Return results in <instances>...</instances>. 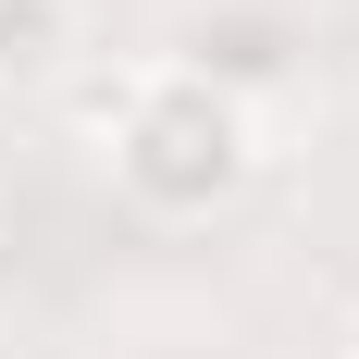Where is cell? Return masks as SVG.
I'll return each instance as SVG.
<instances>
[{
  "mask_svg": "<svg viewBox=\"0 0 359 359\" xmlns=\"http://www.w3.org/2000/svg\"><path fill=\"white\" fill-rule=\"evenodd\" d=\"M74 74V0H0V87H62Z\"/></svg>",
  "mask_w": 359,
  "mask_h": 359,
  "instance_id": "7a4b0ae2",
  "label": "cell"
},
{
  "mask_svg": "<svg viewBox=\"0 0 359 359\" xmlns=\"http://www.w3.org/2000/svg\"><path fill=\"white\" fill-rule=\"evenodd\" d=\"M137 100H149V62H137V74H87V87H74V111H87V137H100V149L124 137V111H137Z\"/></svg>",
  "mask_w": 359,
  "mask_h": 359,
  "instance_id": "3957f363",
  "label": "cell"
},
{
  "mask_svg": "<svg viewBox=\"0 0 359 359\" xmlns=\"http://www.w3.org/2000/svg\"><path fill=\"white\" fill-rule=\"evenodd\" d=\"M260 137H248V100L236 87H211V74H186V62H149V100L124 111V137H111V174L137 186L149 211H223L236 186H248Z\"/></svg>",
  "mask_w": 359,
  "mask_h": 359,
  "instance_id": "6da1fadb",
  "label": "cell"
},
{
  "mask_svg": "<svg viewBox=\"0 0 359 359\" xmlns=\"http://www.w3.org/2000/svg\"><path fill=\"white\" fill-rule=\"evenodd\" d=\"M347 359H359V334H347Z\"/></svg>",
  "mask_w": 359,
  "mask_h": 359,
  "instance_id": "277c9868",
  "label": "cell"
}]
</instances>
